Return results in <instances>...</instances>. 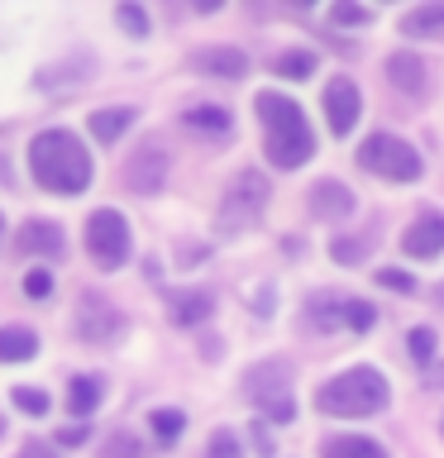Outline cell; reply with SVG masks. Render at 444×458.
<instances>
[{"label":"cell","instance_id":"obj_5","mask_svg":"<svg viewBox=\"0 0 444 458\" xmlns=\"http://www.w3.org/2000/svg\"><path fill=\"white\" fill-rule=\"evenodd\" d=\"M358 167L372 172V177H387V182H415L421 177V153L397 134H372L358 148Z\"/></svg>","mask_w":444,"mask_h":458},{"label":"cell","instance_id":"obj_28","mask_svg":"<svg viewBox=\"0 0 444 458\" xmlns=\"http://www.w3.org/2000/svg\"><path fill=\"white\" fill-rule=\"evenodd\" d=\"M344 320H349V329H358V335H368V329L378 325V315H372V306H363V301H344Z\"/></svg>","mask_w":444,"mask_h":458},{"label":"cell","instance_id":"obj_37","mask_svg":"<svg viewBox=\"0 0 444 458\" xmlns=\"http://www.w3.org/2000/svg\"><path fill=\"white\" fill-rule=\"evenodd\" d=\"M0 229H5V220H0Z\"/></svg>","mask_w":444,"mask_h":458},{"label":"cell","instance_id":"obj_9","mask_svg":"<svg viewBox=\"0 0 444 458\" xmlns=\"http://www.w3.org/2000/svg\"><path fill=\"white\" fill-rule=\"evenodd\" d=\"M167 167H172L167 153L158 148V143H149V148H139V153L124 163V186H129L134 196H158V191L167 186Z\"/></svg>","mask_w":444,"mask_h":458},{"label":"cell","instance_id":"obj_22","mask_svg":"<svg viewBox=\"0 0 444 458\" xmlns=\"http://www.w3.org/2000/svg\"><path fill=\"white\" fill-rule=\"evenodd\" d=\"M278 77H292V81H306L311 72H315V57L306 53V48H286V53H278Z\"/></svg>","mask_w":444,"mask_h":458},{"label":"cell","instance_id":"obj_32","mask_svg":"<svg viewBox=\"0 0 444 458\" xmlns=\"http://www.w3.org/2000/svg\"><path fill=\"white\" fill-rule=\"evenodd\" d=\"M378 282L387 286V292H415V277H411V272H401V267H378Z\"/></svg>","mask_w":444,"mask_h":458},{"label":"cell","instance_id":"obj_25","mask_svg":"<svg viewBox=\"0 0 444 458\" xmlns=\"http://www.w3.org/2000/svg\"><path fill=\"white\" fill-rule=\"evenodd\" d=\"M368 249H372V239H368V234H358V239H329V253H335L344 267L363 263V258H368Z\"/></svg>","mask_w":444,"mask_h":458},{"label":"cell","instance_id":"obj_14","mask_svg":"<svg viewBox=\"0 0 444 458\" xmlns=\"http://www.w3.org/2000/svg\"><path fill=\"white\" fill-rule=\"evenodd\" d=\"M387 81L397 86V91L406 96H425V63L406 48H397L392 57H387Z\"/></svg>","mask_w":444,"mask_h":458},{"label":"cell","instance_id":"obj_33","mask_svg":"<svg viewBox=\"0 0 444 458\" xmlns=\"http://www.w3.org/2000/svg\"><path fill=\"white\" fill-rule=\"evenodd\" d=\"M372 10L368 5H329V24H368Z\"/></svg>","mask_w":444,"mask_h":458},{"label":"cell","instance_id":"obj_16","mask_svg":"<svg viewBox=\"0 0 444 458\" xmlns=\"http://www.w3.org/2000/svg\"><path fill=\"white\" fill-rule=\"evenodd\" d=\"M20 253H43V258H57L67 249V239H63V229H57L53 220H29L24 229H20Z\"/></svg>","mask_w":444,"mask_h":458},{"label":"cell","instance_id":"obj_19","mask_svg":"<svg viewBox=\"0 0 444 458\" xmlns=\"http://www.w3.org/2000/svg\"><path fill=\"white\" fill-rule=\"evenodd\" d=\"M325 458H387V449L363 435H335L325 439Z\"/></svg>","mask_w":444,"mask_h":458},{"label":"cell","instance_id":"obj_15","mask_svg":"<svg viewBox=\"0 0 444 458\" xmlns=\"http://www.w3.org/2000/svg\"><path fill=\"white\" fill-rule=\"evenodd\" d=\"M401 34L406 38H435L444 43V0H430V5H415L401 14Z\"/></svg>","mask_w":444,"mask_h":458},{"label":"cell","instance_id":"obj_6","mask_svg":"<svg viewBox=\"0 0 444 458\" xmlns=\"http://www.w3.org/2000/svg\"><path fill=\"white\" fill-rule=\"evenodd\" d=\"M268 206V177L263 172H239L235 182H229V191L220 196V229L225 234H239L243 225H253L258 215Z\"/></svg>","mask_w":444,"mask_h":458},{"label":"cell","instance_id":"obj_11","mask_svg":"<svg viewBox=\"0 0 444 458\" xmlns=\"http://www.w3.org/2000/svg\"><path fill=\"white\" fill-rule=\"evenodd\" d=\"M192 67L206 72V77H220V81L249 77V57H243L239 48H196L192 53Z\"/></svg>","mask_w":444,"mask_h":458},{"label":"cell","instance_id":"obj_1","mask_svg":"<svg viewBox=\"0 0 444 458\" xmlns=\"http://www.w3.org/2000/svg\"><path fill=\"white\" fill-rule=\"evenodd\" d=\"M29 172L43 191H57V196H81L86 182H91V153L81 148L77 134L67 129H43L29 143Z\"/></svg>","mask_w":444,"mask_h":458},{"label":"cell","instance_id":"obj_10","mask_svg":"<svg viewBox=\"0 0 444 458\" xmlns=\"http://www.w3.org/2000/svg\"><path fill=\"white\" fill-rule=\"evenodd\" d=\"M325 106V120H329V134H349V129L358 124V114H363V106H358V86L349 77H335L325 86L320 96Z\"/></svg>","mask_w":444,"mask_h":458},{"label":"cell","instance_id":"obj_36","mask_svg":"<svg viewBox=\"0 0 444 458\" xmlns=\"http://www.w3.org/2000/svg\"><path fill=\"white\" fill-rule=\"evenodd\" d=\"M24 454H29V458H53L48 444H24Z\"/></svg>","mask_w":444,"mask_h":458},{"label":"cell","instance_id":"obj_24","mask_svg":"<svg viewBox=\"0 0 444 458\" xmlns=\"http://www.w3.org/2000/svg\"><path fill=\"white\" fill-rule=\"evenodd\" d=\"M149 425H153V435L163 439V444H172V439H182V429H186V415L163 406V411H153V415H149Z\"/></svg>","mask_w":444,"mask_h":458},{"label":"cell","instance_id":"obj_21","mask_svg":"<svg viewBox=\"0 0 444 458\" xmlns=\"http://www.w3.org/2000/svg\"><path fill=\"white\" fill-rule=\"evenodd\" d=\"M186 129H196V134H229V110L225 106H192L182 114Z\"/></svg>","mask_w":444,"mask_h":458},{"label":"cell","instance_id":"obj_17","mask_svg":"<svg viewBox=\"0 0 444 458\" xmlns=\"http://www.w3.org/2000/svg\"><path fill=\"white\" fill-rule=\"evenodd\" d=\"M167 315H172V325H206L215 315V296L210 292H177L167 301Z\"/></svg>","mask_w":444,"mask_h":458},{"label":"cell","instance_id":"obj_8","mask_svg":"<svg viewBox=\"0 0 444 458\" xmlns=\"http://www.w3.org/2000/svg\"><path fill=\"white\" fill-rule=\"evenodd\" d=\"M120 329H124V320H120V310H115L106 296L86 292L77 301V339L81 344H115Z\"/></svg>","mask_w":444,"mask_h":458},{"label":"cell","instance_id":"obj_13","mask_svg":"<svg viewBox=\"0 0 444 458\" xmlns=\"http://www.w3.org/2000/svg\"><path fill=\"white\" fill-rule=\"evenodd\" d=\"M401 249L411 258H435L444 249V215H421V220L401 234Z\"/></svg>","mask_w":444,"mask_h":458},{"label":"cell","instance_id":"obj_23","mask_svg":"<svg viewBox=\"0 0 444 458\" xmlns=\"http://www.w3.org/2000/svg\"><path fill=\"white\" fill-rule=\"evenodd\" d=\"M96 401H100V382L96 377H77V382H72V392H67L72 415H91Z\"/></svg>","mask_w":444,"mask_h":458},{"label":"cell","instance_id":"obj_2","mask_svg":"<svg viewBox=\"0 0 444 458\" xmlns=\"http://www.w3.org/2000/svg\"><path fill=\"white\" fill-rule=\"evenodd\" d=\"M253 110H258V120H263V129H268V143H263L268 163L286 167V172L306 163L311 148H315V139H311V124H306V114H301L296 100H286L278 91H258Z\"/></svg>","mask_w":444,"mask_h":458},{"label":"cell","instance_id":"obj_18","mask_svg":"<svg viewBox=\"0 0 444 458\" xmlns=\"http://www.w3.org/2000/svg\"><path fill=\"white\" fill-rule=\"evenodd\" d=\"M34 353H38L34 329H24V325L0 329V363H24V358H34Z\"/></svg>","mask_w":444,"mask_h":458},{"label":"cell","instance_id":"obj_29","mask_svg":"<svg viewBox=\"0 0 444 458\" xmlns=\"http://www.w3.org/2000/svg\"><path fill=\"white\" fill-rule=\"evenodd\" d=\"M115 20H120V29H124V34H134V38L149 34V14H143L139 5H120V10H115Z\"/></svg>","mask_w":444,"mask_h":458},{"label":"cell","instance_id":"obj_3","mask_svg":"<svg viewBox=\"0 0 444 458\" xmlns=\"http://www.w3.org/2000/svg\"><path fill=\"white\" fill-rule=\"evenodd\" d=\"M315 406L325 415L358 420V415H372V411L387 406V382H382V372H372V368H349L315 392Z\"/></svg>","mask_w":444,"mask_h":458},{"label":"cell","instance_id":"obj_7","mask_svg":"<svg viewBox=\"0 0 444 458\" xmlns=\"http://www.w3.org/2000/svg\"><path fill=\"white\" fill-rule=\"evenodd\" d=\"M86 253H91L106 272L124 267V258H129V225H124L120 210H96L91 220H86Z\"/></svg>","mask_w":444,"mask_h":458},{"label":"cell","instance_id":"obj_26","mask_svg":"<svg viewBox=\"0 0 444 458\" xmlns=\"http://www.w3.org/2000/svg\"><path fill=\"white\" fill-rule=\"evenodd\" d=\"M406 349H411V358H415V363H430V358H435V329H411V335H406Z\"/></svg>","mask_w":444,"mask_h":458},{"label":"cell","instance_id":"obj_12","mask_svg":"<svg viewBox=\"0 0 444 458\" xmlns=\"http://www.w3.org/2000/svg\"><path fill=\"white\" fill-rule=\"evenodd\" d=\"M311 215L315 220H344V215H354V191L344 182H315L311 186Z\"/></svg>","mask_w":444,"mask_h":458},{"label":"cell","instance_id":"obj_27","mask_svg":"<svg viewBox=\"0 0 444 458\" xmlns=\"http://www.w3.org/2000/svg\"><path fill=\"white\" fill-rule=\"evenodd\" d=\"M10 401H14L20 411H29V415H48V396H43L38 386H14Z\"/></svg>","mask_w":444,"mask_h":458},{"label":"cell","instance_id":"obj_4","mask_svg":"<svg viewBox=\"0 0 444 458\" xmlns=\"http://www.w3.org/2000/svg\"><path fill=\"white\" fill-rule=\"evenodd\" d=\"M243 392H249L272 425H292L296 420V401H292V363L282 358H268V363H253L249 377H243Z\"/></svg>","mask_w":444,"mask_h":458},{"label":"cell","instance_id":"obj_35","mask_svg":"<svg viewBox=\"0 0 444 458\" xmlns=\"http://www.w3.org/2000/svg\"><path fill=\"white\" fill-rule=\"evenodd\" d=\"M86 435H91L86 425H72V429H63V439H57V444H81Z\"/></svg>","mask_w":444,"mask_h":458},{"label":"cell","instance_id":"obj_20","mask_svg":"<svg viewBox=\"0 0 444 458\" xmlns=\"http://www.w3.org/2000/svg\"><path fill=\"white\" fill-rule=\"evenodd\" d=\"M129 124H134V110H129V106H110V110H96L91 114V134L100 143H115Z\"/></svg>","mask_w":444,"mask_h":458},{"label":"cell","instance_id":"obj_31","mask_svg":"<svg viewBox=\"0 0 444 458\" xmlns=\"http://www.w3.org/2000/svg\"><path fill=\"white\" fill-rule=\"evenodd\" d=\"M206 458H239V439L229 429H215L210 444H206Z\"/></svg>","mask_w":444,"mask_h":458},{"label":"cell","instance_id":"obj_34","mask_svg":"<svg viewBox=\"0 0 444 458\" xmlns=\"http://www.w3.org/2000/svg\"><path fill=\"white\" fill-rule=\"evenodd\" d=\"M24 292L34 296V301H43V296L53 292V277H48V272H43V267H34V272H24Z\"/></svg>","mask_w":444,"mask_h":458},{"label":"cell","instance_id":"obj_30","mask_svg":"<svg viewBox=\"0 0 444 458\" xmlns=\"http://www.w3.org/2000/svg\"><path fill=\"white\" fill-rule=\"evenodd\" d=\"M100 454H106V458H143L139 439H129V435H110L106 444H100Z\"/></svg>","mask_w":444,"mask_h":458}]
</instances>
